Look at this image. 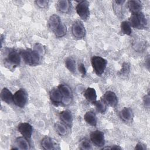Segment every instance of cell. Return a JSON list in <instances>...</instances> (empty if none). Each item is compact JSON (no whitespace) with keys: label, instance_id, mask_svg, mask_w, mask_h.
I'll list each match as a JSON object with an SVG mask.
<instances>
[{"label":"cell","instance_id":"cell-1","mask_svg":"<svg viewBox=\"0 0 150 150\" xmlns=\"http://www.w3.org/2000/svg\"><path fill=\"white\" fill-rule=\"evenodd\" d=\"M24 62L29 66H36L40 62V56L34 50L28 49L21 52Z\"/></svg>","mask_w":150,"mask_h":150},{"label":"cell","instance_id":"cell-2","mask_svg":"<svg viewBox=\"0 0 150 150\" xmlns=\"http://www.w3.org/2000/svg\"><path fill=\"white\" fill-rule=\"evenodd\" d=\"M129 23L131 26L141 29L146 27L147 21L144 14L142 12H139L131 15L129 19Z\"/></svg>","mask_w":150,"mask_h":150},{"label":"cell","instance_id":"cell-3","mask_svg":"<svg viewBox=\"0 0 150 150\" xmlns=\"http://www.w3.org/2000/svg\"><path fill=\"white\" fill-rule=\"evenodd\" d=\"M91 64L96 74L101 76L104 72L106 68L107 62L102 57L94 56L91 58Z\"/></svg>","mask_w":150,"mask_h":150},{"label":"cell","instance_id":"cell-4","mask_svg":"<svg viewBox=\"0 0 150 150\" xmlns=\"http://www.w3.org/2000/svg\"><path fill=\"white\" fill-rule=\"evenodd\" d=\"M76 12L83 21H86L90 15L89 4L86 1H78V4L76 7Z\"/></svg>","mask_w":150,"mask_h":150},{"label":"cell","instance_id":"cell-5","mask_svg":"<svg viewBox=\"0 0 150 150\" xmlns=\"http://www.w3.org/2000/svg\"><path fill=\"white\" fill-rule=\"evenodd\" d=\"M28 101V95L26 91L21 88L16 91L13 96V103L18 107H23Z\"/></svg>","mask_w":150,"mask_h":150},{"label":"cell","instance_id":"cell-6","mask_svg":"<svg viewBox=\"0 0 150 150\" xmlns=\"http://www.w3.org/2000/svg\"><path fill=\"white\" fill-rule=\"evenodd\" d=\"M71 32L73 36L77 39L83 38L86 33L85 27L80 21H77L72 25Z\"/></svg>","mask_w":150,"mask_h":150},{"label":"cell","instance_id":"cell-7","mask_svg":"<svg viewBox=\"0 0 150 150\" xmlns=\"http://www.w3.org/2000/svg\"><path fill=\"white\" fill-rule=\"evenodd\" d=\"M90 140L95 146L98 147L103 146L105 143L103 132L98 130L92 132L90 134Z\"/></svg>","mask_w":150,"mask_h":150},{"label":"cell","instance_id":"cell-8","mask_svg":"<svg viewBox=\"0 0 150 150\" xmlns=\"http://www.w3.org/2000/svg\"><path fill=\"white\" fill-rule=\"evenodd\" d=\"M7 65L12 66L13 67L19 65L21 62V56L19 54L15 51L12 50L8 55L7 58L5 60Z\"/></svg>","mask_w":150,"mask_h":150},{"label":"cell","instance_id":"cell-9","mask_svg":"<svg viewBox=\"0 0 150 150\" xmlns=\"http://www.w3.org/2000/svg\"><path fill=\"white\" fill-rule=\"evenodd\" d=\"M18 131L22 135L23 137L30 138L33 132V128L32 125L28 122H22L19 124L18 127Z\"/></svg>","mask_w":150,"mask_h":150},{"label":"cell","instance_id":"cell-10","mask_svg":"<svg viewBox=\"0 0 150 150\" xmlns=\"http://www.w3.org/2000/svg\"><path fill=\"white\" fill-rule=\"evenodd\" d=\"M60 17L56 14H53L49 19L48 26L49 29L54 33L62 25Z\"/></svg>","mask_w":150,"mask_h":150},{"label":"cell","instance_id":"cell-11","mask_svg":"<svg viewBox=\"0 0 150 150\" xmlns=\"http://www.w3.org/2000/svg\"><path fill=\"white\" fill-rule=\"evenodd\" d=\"M105 103L112 107L117 105L118 98L115 93L112 91H107L104 95V100Z\"/></svg>","mask_w":150,"mask_h":150},{"label":"cell","instance_id":"cell-12","mask_svg":"<svg viewBox=\"0 0 150 150\" xmlns=\"http://www.w3.org/2000/svg\"><path fill=\"white\" fill-rule=\"evenodd\" d=\"M63 96L60 91L57 88H53L50 92V99L55 104L62 103Z\"/></svg>","mask_w":150,"mask_h":150},{"label":"cell","instance_id":"cell-13","mask_svg":"<svg viewBox=\"0 0 150 150\" xmlns=\"http://www.w3.org/2000/svg\"><path fill=\"white\" fill-rule=\"evenodd\" d=\"M60 118L61 120L63 122V123L69 127H71L73 123V115L70 111L66 110L64 111H62L60 112L59 114Z\"/></svg>","mask_w":150,"mask_h":150},{"label":"cell","instance_id":"cell-14","mask_svg":"<svg viewBox=\"0 0 150 150\" xmlns=\"http://www.w3.org/2000/svg\"><path fill=\"white\" fill-rule=\"evenodd\" d=\"M127 6L132 14L141 12L142 9L141 2L138 0H131L128 1Z\"/></svg>","mask_w":150,"mask_h":150},{"label":"cell","instance_id":"cell-15","mask_svg":"<svg viewBox=\"0 0 150 150\" xmlns=\"http://www.w3.org/2000/svg\"><path fill=\"white\" fill-rule=\"evenodd\" d=\"M84 97L86 99L92 103L96 101L97 94L95 89L92 87H88L84 92Z\"/></svg>","mask_w":150,"mask_h":150},{"label":"cell","instance_id":"cell-16","mask_svg":"<svg viewBox=\"0 0 150 150\" xmlns=\"http://www.w3.org/2000/svg\"><path fill=\"white\" fill-rule=\"evenodd\" d=\"M120 118L124 121H129L133 118V112L129 107H124L120 112Z\"/></svg>","mask_w":150,"mask_h":150},{"label":"cell","instance_id":"cell-17","mask_svg":"<svg viewBox=\"0 0 150 150\" xmlns=\"http://www.w3.org/2000/svg\"><path fill=\"white\" fill-rule=\"evenodd\" d=\"M13 94H12L11 91L8 89L7 88H4L1 92V100L7 103L10 104L12 101H13Z\"/></svg>","mask_w":150,"mask_h":150},{"label":"cell","instance_id":"cell-18","mask_svg":"<svg viewBox=\"0 0 150 150\" xmlns=\"http://www.w3.org/2000/svg\"><path fill=\"white\" fill-rule=\"evenodd\" d=\"M16 144L18 146L17 148L20 149L28 150L30 148V144L28 142L27 138L24 137H20L17 138L16 139Z\"/></svg>","mask_w":150,"mask_h":150},{"label":"cell","instance_id":"cell-19","mask_svg":"<svg viewBox=\"0 0 150 150\" xmlns=\"http://www.w3.org/2000/svg\"><path fill=\"white\" fill-rule=\"evenodd\" d=\"M70 2L68 0H60L57 2L56 8L61 12L66 13L70 9Z\"/></svg>","mask_w":150,"mask_h":150},{"label":"cell","instance_id":"cell-20","mask_svg":"<svg viewBox=\"0 0 150 150\" xmlns=\"http://www.w3.org/2000/svg\"><path fill=\"white\" fill-rule=\"evenodd\" d=\"M84 119L87 124L91 126H96L97 125V117L93 111H87L84 115Z\"/></svg>","mask_w":150,"mask_h":150},{"label":"cell","instance_id":"cell-21","mask_svg":"<svg viewBox=\"0 0 150 150\" xmlns=\"http://www.w3.org/2000/svg\"><path fill=\"white\" fill-rule=\"evenodd\" d=\"M57 88L62 93L63 98H72V90L69 86L64 84H60Z\"/></svg>","mask_w":150,"mask_h":150},{"label":"cell","instance_id":"cell-22","mask_svg":"<svg viewBox=\"0 0 150 150\" xmlns=\"http://www.w3.org/2000/svg\"><path fill=\"white\" fill-rule=\"evenodd\" d=\"M41 145L44 149L52 150L54 149V142L49 137H44L41 141Z\"/></svg>","mask_w":150,"mask_h":150},{"label":"cell","instance_id":"cell-23","mask_svg":"<svg viewBox=\"0 0 150 150\" xmlns=\"http://www.w3.org/2000/svg\"><path fill=\"white\" fill-rule=\"evenodd\" d=\"M94 105L96 107L97 111L100 113H104L107 110V104L104 100H98L96 101L93 103Z\"/></svg>","mask_w":150,"mask_h":150},{"label":"cell","instance_id":"cell-24","mask_svg":"<svg viewBox=\"0 0 150 150\" xmlns=\"http://www.w3.org/2000/svg\"><path fill=\"white\" fill-rule=\"evenodd\" d=\"M55 129L57 132L62 136H64L67 134V128L64 124H63L60 122H57L54 125Z\"/></svg>","mask_w":150,"mask_h":150},{"label":"cell","instance_id":"cell-25","mask_svg":"<svg viewBox=\"0 0 150 150\" xmlns=\"http://www.w3.org/2000/svg\"><path fill=\"white\" fill-rule=\"evenodd\" d=\"M121 31L122 33L127 35H130L132 32L131 30V26L129 25V22L127 21H123L121 23Z\"/></svg>","mask_w":150,"mask_h":150},{"label":"cell","instance_id":"cell-26","mask_svg":"<svg viewBox=\"0 0 150 150\" xmlns=\"http://www.w3.org/2000/svg\"><path fill=\"white\" fill-rule=\"evenodd\" d=\"M75 62L74 60L71 58L68 57L65 60V66L67 69L71 72L74 73L76 70V66H75Z\"/></svg>","mask_w":150,"mask_h":150},{"label":"cell","instance_id":"cell-27","mask_svg":"<svg viewBox=\"0 0 150 150\" xmlns=\"http://www.w3.org/2000/svg\"><path fill=\"white\" fill-rule=\"evenodd\" d=\"M130 70V66L127 62H124L122 64L121 69L118 71V74L120 76H127Z\"/></svg>","mask_w":150,"mask_h":150},{"label":"cell","instance_id":"cell-28","mask_svg":"<svg viewBox=\"0 0 150 150\" xmlns=\"http://www.w3.org/2000/svg\"><path fill=\"white\" fill-rule=\"evenodd\" d=\"M67 33V28L66 25L63 23L60 26V27L54 33L56 36L58 38H62Z\"/></svg>","mask_w":150,"mask_h":150},{"label":"cell","instance_id":"cell-29","mask_svg":"<svg viewBox=\"0 0 150 150\" xmlns=\"http://www.w3.org/2000/svg\"><path fill=\"white\" fill-rule=\"evenodd\" d=\"M79 147L81 149L83 150H88L92 149L91 143L87 139H83L80 142Z\"/></svg>","mask_w":150,"mask_h":150},{"label":"cell","instance_id":"cell-30","mask_svg":"<svg viewBox=\"0 0 150 150\" xmlns=\"http://www.w3.org/2000/svg\"><path fill=\"white\" fill-rule=\"evenodd\" d=\"M145 47H146V43H145V42H142V41H140V40H138L134 42V47L137 51H141L144 50Z\"/></svg>","mask_w":150,"mask_h":150},{"label":"cell","instance_id":"cell-31","mask_svg":"<svg viewBox=\"0 0 150 150\" xmlns=\"http://www.w3.org/2000/svg\"><path fill=\"white\" fill-rule=\"evenodd\" d=\"M34 50H35L40 56L43 55L45 52V47L40 43H36L34 47Z\"/></svg>","mask_w":150,"mask_h":150},{"label":"cell","instance_id":"cell-32","mask_svg":"<svg viewBox=\"0 0 150 150\" xmlns=\"http://www.w3.org/2000/svg\"><path fill=\"white\" fill-rule=\"evenodd\" d=\"M35 3L39 8H44L46 7L47 5H48L49 1L46 0H38L35 1Z\"/></svg>","mask_w":150,"mask_h":150},{"label":"cell","instance_id":"cell-33","mask_svg":"<svg viewBox=\"0 0 150 150\" xmlns=\"http://www.w3.org/2000/svg\"><path fill=\"white\" fill-rule=\"evenodd\" d=\"M143 103L145 107L147 108H149L150 106V96L149 94L145 95L143 98Z\"/></svg>","mask_w":150,"mask_h":150},{"label":"cell","instance_id":"cell-34","mask_svg":"<svg viewBox=\"0 0 150 150\" xmlns=\"http://www.w3.org/2000/svg\"><path fill=\"white\" fill-rule=\"evenodd\" d=\"M78 69L79 72L81 74V75L84 77L86 74V70L85 68V66L83 63H80L78 66Z\"/></svg>","mask_w":150,"mask_h":150},{"label":"cell","instance_id":"cell-35","mask_svg":"<svg viewBox=\"0 0 150 150\" xmlns=\"http://www.w3.org/2000/svg\"><path fill=\"white\" fill-rule=\"evenodd\" d=\"M146 149V146L142 143L139 142V143H138L135 147V149H139V150H142V149Z\"/></svg>","mask_w":150,"mask_h":150},{"label":"cell","instance_id":"cell-36","mask_svg":"<svg viewBox=\"0 0 150 150\" xmlns=\"http://www.w3.org/2000/svg\"><path fill=\"white\" fill-rule=\"evenodd\" d=\"M103 149H121V148L118 145H113L111 147L103 148Z\"/></svg>","mask_w":150,"mask_h":150}]
</instances>
